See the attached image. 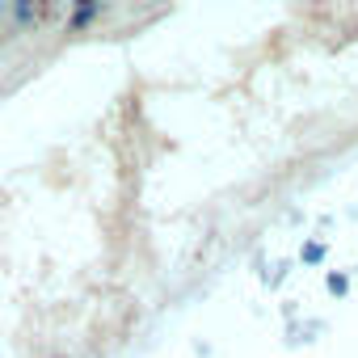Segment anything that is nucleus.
<instances>
[{
    "instance_id": "1",
    "label": "nucleus",
    "mask_w": 358,
    "mask_h": 358,
    "mask_svg": "<svg viewBox=\"0 0 358 358\" xmlns=\"http://www.w3.org/2000/svg\"><path fill=\"white\" fill-rule=\"evenodd\" d=\"M97 9H101V5H80V9H76V17H72V26H76V30H80V26H89V22L97 17Z\"/></svg>"
}]
</instances>
